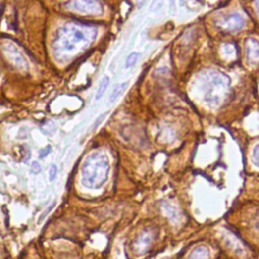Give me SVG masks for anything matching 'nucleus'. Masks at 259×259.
I'll return each mask as SVG.
<instances>
[{
	"label": "nucleus",
	"instance_id": "1",
	"mask_svg": "<svg viewBox=\"0 0 259 259\" xmlns=\"http://www.w3.org/2000/svg\"><path fill=\"white\" fill-rule=\"evenodd\" d=\"M97 30L84 23H68L59 30L54 41V49L57 56L73 58L76 54L86 50L94 42Z\"/></svg>",
	"mask_w": 259,
	"mask_h": 259
},
{
	"label": "nucleus",
	"instance_id": "2",
	"mask_svg": "<svg viewBox=\"0 0 259 259\" xmlns=\"http://www.w3.org/2000/svg\"><path fill=\"white\" fill-rule=\"evenodd\" d=\"M109 160L102 152L90 154L81 167V183L86 188L98 190L106 181L109 173Z\"/></svg>",
	"mask_w": 259,
	"mask_h": 259
},
{
	"label": "nucleus",
	"instance_id": "3",
	"mask_svg": "<svg viewBox=\"0 0 259 259\" xmlns=\"http://www.w3.org/2000/svg\"><path fill=\"white\" fill-rule=\"evenodd\" d=\"M68 9L86 14H100L103 12V5L98 1H72L66 3Z\"/></svg>",
	"mask_w": 259,
	"mask_h": 259
},
{
	"label": "nucleus",
	"instance_id": "4",
	"mask_svg": "<svg viewBox=\"0 0 259 259\" xmlns=\"http://www.w3.org/2000/svg\"><path fill=\"white\" fill-rule=\"evenodd\" d=\"M152 240H153V236L151 233L144 232L141 234L133 245V249H134L135 253L138 255L145 254L148 251V249L150 248Z\"/></svg>",
	"mask_w": 259,
	"mask_h": 259
},
{
	"label": "nucleus",
	"instance_id": "5",
	"mask_svg": "<svg viewBox=\"0 0 259 259\" xmlns=\"http://www.w3.org/2000/svg\"><path fill=\"white\" fill-rule=\"evenodd\" d=\"M209 250L204 245L197 246L188 255L187 259H208Z\"/></svg>",
	"mask_w": 259,
	"mask_h": 259
},
{
	"label": "nucleus",
	"instance_id": "6",
	"mask_svg": "<svg viewBox=\"0 0 259 259\" xmlns=\"http://www.w3.org/2000/svg\"><path fill=\"white\" fill-rule=\"evenodd\" d=\"M243 23L244 21L239 15H232L225 20L224 25L228 30H239L243 27Z\"/></svg>",
	"mask_w": 259,
	"mask_h": 259
},
{
	"label": "nucleus",
	"instance_id": "7",
	"mask_svg": "<svg viewBox=\"0 0 259 259\" xmlns=\"http://www.w3.org/2000/svg\"><path fill=\"white\" fill-rule=\"evenodd\" d=\"M128 82H123V83H121V84H117L115 87H114V89H113V91H112V93H111V96H110V98H109V103L110 104H112V103H114L117 99H119L121 96H122V94L125 92V90H126V88L128 87Z\"/></svg>",
	"mask_w": 259,
	"mask_h": 259
},
{
	"label": "nucleus",
	"instance_id": "8",
	"mask_svg": "<svg viewBox=\"0 0 259 259\" xmlns=\"http://www.w3.org/2000/svg\"><path fill=\"white\" fill-rule=\"evenodd\" d=\"M108 84H109V77L108 76H104L103 79L101 80V83L99 85V88H98V91H97V94H96V100L97 101L101 100V98L104 96L105 90L107 89Z\"/></svg>",
	"mask_w": 259,
	"mask_h": 259
},
{
	"label": "nucleus",
	"instance_id": "9",
	"mask_svg": "<svg viewBox=\"0 0 259 259\" xmlns=\"http://www.w3.org/2000/svg\"><path fill=\"white\" fill-rule=\"evenodd\" d=\"M139 56L140 54L139 53H131L128 57H127V60H126V69H130L132 68L134 65H136L138 59H139Z\"/></svg>",
	"mask_w": 259,
	"mask_h": 259
},
{
	"label": "nucleus",
	"instance_id": "10",
	"mask_svg": "<svg viewBox=\"0 0 259 259\" xmlns=\"http://www.w3.org/2000/svg\"><path fill=\"white\" fill-rule=\"evenodd\" d=\"M55 206H56V203L54 202L52 205H50V206H49V207H48V208H46V210L44 211V213H43V214L40 216V218H39V221H38V223H39V224H41V223H42V222L45 220V218H46L47 216H48V215L51 213V210H52V209L55 207Z\"/></svg>",
	"mask_w": 259,
	"mask_h": 259
},
{
	"label": "nucleus",
	"instance_id": "11",
	"mask_svg": "<svg viewBox=\"0 0 259 259\" xmlns=\"http://www.w3.org/2000/svg\"><path fill=\"white\" fill-rule=\"evenodd\" d=\"M57 175H58V168H57V166L55 165V164H53V165H51L50 171H49V180L50 181L55 180Z\"/></svg>",
	"mask_w": 259,
	"mask_h": 259
},
{
	"label": "nucleus",
	"instance_id": "12",
	"mask_svg": "<svg viewBox=\"0 0 259 259\" xmlns=\"http://www.w3.org/2000/svg\"><path fill=\"white\" fill-rule=\"evenodd\" d=\"M107 113L108 112H104L103 115H100L99 117H98V119H97V121L96 122H94V124H93V126L91 127V130L92 131H94V130H96L102 123H103V121L105 119V117H106V115H107Z\"/></svg>",
	"mask_w": 259,
	"mask_h": 259
},
{
	"label": "nucleus",
	"instance_id": "13",
	"mask_svg": "<svg viewBox=\"0 0 259 259\" xmlns=\"http://www.w3.org/2000/svg\"><path fill=\"white\" fill-rule=\"evenodd\" d=\"M42 168H41V165L40 163L37 162V161H34L33 164H32V168H31V172L33 174H39L41 172Z\"/></svg>",
	"mask_w": 259,
	"mask_h": 259
},
{
	"label": "nucleus",
	"instance_id": "14",
	"mask_svg": "<svg viewBox=\"0 0 259 259\" xmlns=\"http://www.w3.org/2000/svg\"><path fill=\"white\" fill-rule=\"evenodd\" d=\"M51 151H52V147L51 146H47V147H45L44 149H42L41 151H40V158H45V157H47V156H48L50 153H51Z\"/></svg>",
	"mask_w": 259,
	"mask_h": 259
},
{
	"label": "nucleus",
	"instance_id": "15",
	"mask_svg": "<svg viewBox=\"0 0 259 259\" xmlns=\"http://www.w3.org/2000/svg\"><path fill=\"white\" fill-rule=\"evenodd\" d=\"M253 157H254V160L256 162L257 165L259 166V145H257V147L255 148L254 150V154H253Z\"/></svg>",
	"mask_w": 259,
	"mask_h": 259
}]
</instances>
